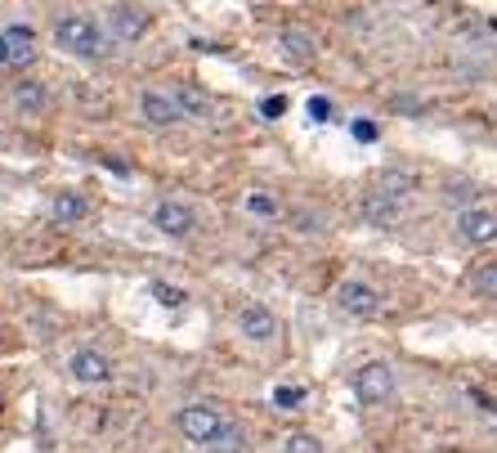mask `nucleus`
Listing matches in <instances>:
<instances>
[{"instance_id":"obj_1","label":"nucleus","mask_w":497,"mask_h":453,"mask_svg":"<svg viewBox=\"0 0 497 453\" xmlns=\"http://www.w3.org/2000/svg\"><path fill=\"white\" fill-rule=\"evenodd\" d=\"M55 41H59V50H68V55H77V59L104 55V28H99L95 19H86V14H63V19L55 23Z\"/></svg>"},{"instance_id":"obj_2","label":"nucleus","mask_w":497,"mask_h":453,"mask_svg":"<svg viewBox=\"0 0 497 453\" xmlns=\"http://www.w3.org/2000/svg\"><path fill=\"white\" fill-rule=\"evenodd\" d=\"M175 422H180V431H184L193 444H211V440L224 431V422H229V417H224L215 404H184Z\"/></svg>"},{"instance_id":"obj_3","label":"nucleus","mask_w":497,"mask_h":453,"mask_svg":"<svg viewBox=\"0 0 497 453\" xmlns=\"http://www.w3.org/2000/svg\"><path fill=\"white\" fill-rule=\"evenodd\" d=\"M452 229H457V238L466 243V247H488V243H497V211L493 207H466V211H457V220H452Z\"/></svg>"},{"instance_id":"obj_4","label":"nucleus","mask_w":497,"mask_h":453,"mask_svg":"<svg viewBox=\"0 0 497 453\" xmlns=\"http://www.w3.org/2000/svg\"><path fill=\"white\" fill-rule=\"evenodd\" d=\"M354 395L363 404H385L394 395V368L385 359H367L358 372H354Z\"/></svg>"},{"instance_id":"obj_5","label":"nucleus","mask_w":497,"mask_h":453,"mask_svg":"<svg viewBox=\"0 0 497 453\" xmlns=\"http://www.w3.org/2000/svg\"><path fill=\"white\" fill-rule=\"evenodd\" d=\"M336 305L350 314V319H376L381 314V292L363 278H345L336 287Z\"/></svg>"},{"instance_id":"obj_6","label":"nucleus","mask_w":497,"mask_h":453,"mask_svg":"<svg viewBox=\"0 0 497 453\" xmlns=\"http://www.w3.org/2000/svg\"><path fill=\"white\" fill-rule=\"evenodd\" d=\"M403 207H408V202H399V198H390V193L372 189V193H363V202H358V216H363L372 229H394V225L403 220Z\"/></svg>"},{"instance_id":"obj_7","label":"nucleus","mask_w":497,"mask_h":453,"mask_svg":"<svg viewBox=\"0 0 497 453\" xmlns=\"http://www.w3.org/2000/svg\"><path fill=\"white\" fill-rule=\"evenodd\" d=\"M238 332H242L247 341L265 346V341H274V337H278V319H274V310H269V305L247 301V305L238 310Z\"/></svg>"},{"instance_id":"obj_8","label":"nucleus","mask_w":497,"mask_h":453,"mask_svg":"<svg viewBox=\"0 0 497 453\" xmlns=\"http://www.w3.org/2000/svg\"><path fill=\"white\" fill-rule=\"evenodd\" d=\"M153 225H157L166 238H189V234L198 229V216H193V207H184V202L166 198V202H157V207H153Z\"/></svg>"},{"instance_id":"obj_9","label":"nucleus","mask_w":497,"mask_h":453,"mask_svg":"<svg viewBox=\"0 0 497 453\" xmlns=\"http://www.w3.org/2000/svg\"><path fill=\"white\" fill-rule=\"evenodd\" d=\"M139 113H144L148 126H175V122L184 117L180 99L166 95V90H144V95H139Z\"/></svg>"},{"instance_id":"obj_10","label":"nucleus","mask_w":497,"mask_h":453,"mask_svg":"<svg viewBox=\"0 0 497 453\" xmlns=\"http://www.w3.org/2000/svg\"><path fill=\"white\" fill-rule=\"evenodd\" d=\"M68 372H72L77 381H86V386H104V381L113 377V363H108V355H99V350H77V355L68 359Z\"/></svg>"},{"instance_id":"obj_11","label":"nucleus","mask_w":497,"mask_h":453,"mask_svg":"<svg viewBox=\"0 0 497 453\" xmlns=\"http://www.w3.org/2000/svg\"><path fill=\"white\" fill-rule=\"evenodd\" d=\"M108 23H113V37H117V41H139V37L148 32V14L135 10V5H113Z\"/></svg>"},{"instance_id":"obj_12","label":"nucleus","mask_w":497,"mask_h":453,"mask_svg":"<svg viewBox=\"0 0 497 453\" xmlns=\"http://www.w3.org/2000/svg\"><path fill=\"white\" fill-rule=\"evenodd\" d=\"M278 46H282V55H287L291 64H314V59H318V41H314V32H305V28H282V32H278Z\"/></svg>"},{"instance_id":"obj_13","label":"nucleus","mask_w":497,"mask_h":453,"mask_svg":"<svg viewBox=\"0 0 497 453\" xmlns=\"http://www.w3.org/2000/svg\"><path fill=\"white\" fill-rule=\"evenodd\" d=\"M5 50H10V64L14 68H28L37 59V32L23 28V23H10L5 28Z\"/></svg>"},{"instance_id":"obj_14","label":"nucleus","mask_w":497,"mask_h":453,"mask_svg":"<svg viewBox=\"0 0 497 453\" xmlns=\"http://www.w3.org/2000/svg\"><path fill=\"white\" fill-rule=\"evenodd\" d=\"M50 216H55L59 225H77V220H86V216H90V198H86V193H77V189H63V193H55Z\"/></svg>"},{"instance_id":"obj_15","label":"nucleus","mask_w":497,"mask_h":453,"mask_svg":"<svg viewBox=\"0 0 497 453\" xmlns=\"http://www.w3.org/2000/svg\"><path fill=\"white\" fill-rule=\"evenodd\" d=\"M10 104H14L19 113H46V108H50V90H46L41 81H19V86L10 90Z\"/></svg>"},{"instance_id":"obj_16","label":"nucleus","mask_w":497,"mask_h":453,"mask_svg":"<svg viewBox=\"0 0 497 453\" xmlns=\"http://www.w3.org/2000/svg\"><path fill=\"white\" fill-rule=\"evenodd\" d=\"M175 99H180L184 117H193V122H211V113H215L211 95H206V90H198V86H175Z\"/></svg>"},{"instance_id":"obj_17","label":"nucleus","mask_w":497,"mask_h":453,"mask_svg":"<svg viewBox=\"0 0 497 453\" xmlns=\"http://www.w3.org/2000/svg\"><path fill=\"white\" fill-rule=\"evenodd\" d=\"M372 189H381V193H390V198L408 202V198L417 193V175H412V171H399V167H390V171H381V175H376V184H372Z\"/></svg>"},{"instance_id":"obj_18","label":"nucleus","mask_w":497,"mask_h":453,"mask_svg":"<svg viewBox=\"0 0 497 453\" xmlns=\"http://www.w3.org/2000/svg\"><path fill=\"white\" fill-rule=\"evenodd\" d=\"M479 184H470V180H457V184H448L443 189V202L448 207H457V211H466V207H479Z\"/></svg>"},{"instance_id":"obj_19","label":"nucleus","mask_w":497,"mask_h":453,"mask_svg":"<svg viewBox=\"0 0 497 453\" xmlns=\"http://www.w3.org/2000/svg\"><path fill=\"white\" fill-rule=\"evenodd\" d=\"M466 283H470V292H479V296L497 301V261H488V265H475Z\"/></svg>"},{"instance_id":"obj_20","label":"nucleus","mask_w":497,"mask_h":453,"mask_svg":"<svg viewBox=\"0 0 497 453\" xmlns=\"http://www.w3.org/2000/svg\"><path fill=\"white\" fill-rule=\"evenodd\" d=\"M206 449H211V453H242V449H247V435H242L238 422H224V431H220Z\"/></svg>"},{"instance_id":"obj_21","label":"nucleus","mask_w":497,"mask_h":453,"mask_svg":"<svg viewBox=\"0 0 497 453\" xmlns=\"http://www.w3.org/2000/svg\"><path fill=\"white\" fill-rule=\"evenodd\" d=\"M242 207H247L251 216H260V220H274V216H278V198H274L269 189H251V193L242 198Z\"/></svg>"},{"instance_id":"obj_22","label":"nucleus","mask_w":497,"mask_h":453,"mask_svg":"<svg viewBox=\"0 0 497 453\" xmlns=\"http://www.w3.org/2000/svg\"><path fill=\"white\" fill-rule=\"evenodd\" d=\"M282 453H327V449H323L318 435H309V431H291V435L282 440Z\"/></svg>"},{"instance_id":"obj_23","label":"nucleus","mask_w":497,"mask_h":453,"mask_svg":"<svg viewBox=\"0 0 497 453\" xmlns=\"http://www.w3.org/2000/svg\"><path fill=\"white\" fill-rule=\"evenodd\" d=\"M148 292H153V296H157V301H162L166 310H180V305L189 301V296H184V287H171V283H153Z\"/></svg>"},{"instance_id":"obj_24","label":"nucleus","mask_w":497,"mask_h":453,"mask_svg":"<svg viewBox=\"0 0 497 453\" xmlns=\"http://www.w3.org/2000/svg\"><path fill=\"white\" fill-rule=\"evenodd\" d=\"M300 399H305L300 386H278V390H274V404H278V408H296Z\"/></svg>"},{"instance_id":"obj_25","label":"nucleus","mask_w":497,"mask_h":453,"mask_svg":"<svg viewBox=\"0 0 497 453\" xmlns=\"http://www.w3.org/2000/svg\"><path fill=\"white\" fill-rule=\"evenodd\" d=\"M309 117H314V122H332V99L314 95V99H309Z\"/></svg>"},{"instance_id":"obj_26","label":"nucleus","mask_w":497,"mask_h":453,"mask_svg":"<svg viewBox=\"0 0 497 453\" xmlns=\"http://www.w3.org/2000/svg\"><path fill=\"white\" fill-rule=\"evenodd\" d=\"M260 113H265V117H282V113H287V99H282V95H269V99H260Z\"/></svg>"},{"instance_id":"obj_27","label":"nucleus","mask_w":497,"mask_h":453,"mask_svg":"<svg viewBox=\"0 0 497 453\" xmlns=\"http://www.w3.org/2000/svg\"><path fill=\"white\" fill-rule=\"evenodd\" d=\"M350 131H354V140H358V144H372V140H376V126H372L367 117H358Z\"/></svg>"},{"instance_id":"obj_28","label":"nucleus","mask_w":497,"mask_h":453,"mask_svg":"<svg viewBox=\"0 0 497 453\" xmlns=\"http://www.w3.org/2000/svg\"><path fill=\"white\" fill-rule=\"evenodd\" d=\"M0 64H10V50H5V28H0Z\"/></svg>"}]
</instances>
